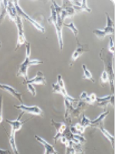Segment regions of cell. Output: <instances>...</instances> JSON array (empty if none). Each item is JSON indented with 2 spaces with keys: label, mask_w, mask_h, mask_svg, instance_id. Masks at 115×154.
<instances>
[{
  "label": "cell",
  "mask_w": 115,
  "mask_h": 154,
  "mask_svg": "<svg viewBox=\"0 0 115 154\" xmlns=\"http://www.w3.org/2000/svg\"><path fill=\"white\" fill-rule=\"evenodd\" d=\"M99 57L103 61L104 71L109 78V85L112 94L114 93V54L110 53L106 48H102L100 51Z\"/></svg>",
  "instance_id": "cell-1"
},
{
  "label": "cell",
  "mask_w": 115,
  "mask_h": 154,
  "mask_svg": "<svg viewBox=\"0 0 115 154\" xmlns=\"http://www.w3.org/2000/svg\"><path fill=\"white\" fill-rule=\"evenodd\" d=\"M107 16V25L104 29H94L93 31V33L99 39H104L106 37V35H111L114 33V23L110 19V16L108 15L107 12H106Z\"/></svg>",
  "instance_id": "cell-2"
},
{
  "label": "cell",
  "mask_w": 115,
  "mask_h": 154,
  "mask_svg": "<svg viewBox=\"0 0 115 154\" xmlns=\"http://www.w3.org/2000/svg\"><path fill=\"white\" fill-rule=\"evenodd\" d=\"M13 4H14L15 7H16V12H17V14L19 17L21 18V19H24L26 21L30 22V23H31L33 26L35 27L38 31L41 32L42 33H45V28L42 25H40V23H37V22L36 21V19H33V18L30 17L29 15L26 14V12L21 9V7L19 6V2H18V1H14V2H13Z\"/></svg>",
  "instance_id": "cell-3"
},
{
  "label": "cell",
  "mask_w": 115,
  "mask_h": 154,
  "mask_svg": "<svg viewBox=\"0 0 115 154\" xmlns=\"http://www.w3.org/2000/svg\"><path fill=\"white\" fill-rule=\"evenodd\" d=\"M77 48H76V49L74 50L73 54H72L71 58H70V68H71V67L73 66L74 63L77 61V60L80 57V56H82V55L84 54V53H86V52H89L90 51L89 46H88L87 44H81L79 42H77Z\"/></svg>",
  "instance_id": "cell-4"
},
{
  "label": "cell",
  "mask_w": 115,
  "mask_h": 154,
  "mask_svg": "<svg viewBox=\"0 0 115 154\" xmlns=\"http://www.w3.org/2000/svg\"><path fill=\"white\" fill-rule=\"evenodd\" d=\"M16 25L18 29V39H17V44H16V46L15 48V50H17L19 48L21 47L23 45L27 42L26 41V36H25L24 34V30H23V23L22 21V19L19 16H18L17 19H16Z\"/></svg>",
  "instance_id": "cell-5"
},
{
  "label": "cell",
  "mask_w": 115,
  "mask_h": 154,
  "mask_svg": "<svg viewBox=\"0 0 115 154\" xmlns=\"http://www.w3.org/2000/svg\"><path fill=\"white\" fill-rule=\"evenodd\" d=\"M15 108L18 109L19 110H21L23 113H30L33 114V115L35 116H41L43 117L44 116L43 111L42 110V109L39 107L38 106H26L24 104H21V105L16 106L14 105Z\"/></svg>",
  "instance_id": "cell-6"
},
{
  "label": "cell",
  "mask_w": 115,
  "mask_h": 154,
  "mask_svg": "<svg viewBox=\"0 0 115 154\" xmlns=\"http://www.w3.org/2000/svg\"><path fill=\"white\" fill-rule=\"evenodd\" d=\"M23 115H24V113L22 112L21 113L19 114V116H18V118L16 120H9V119H5L6 123H8L11 126V133H12L16 134V132L19 131V130H21V128L22 126H23V124H24L25 123H26L28 120H30V119H27V120L24 121V122H22L21 118L22 116H23Z\"/></svg>",
  "instance_id": "cell-7"
},
{
  "label": "cell",
  "mask_w": 115,
  "mask_h": 154,
  "mask_svg": "<svg viewBox=\"0 0 115 154\" xmlns=\"http://www.w3.org/2000/svg\"><path fill=\"white\" fill-rule=\"evenodd\" d=\"M51 123H52V126L55 127V129L56 130V136L53 137L54 142H55V144L57 143L58 140L63 137V133L65 132L66 129V125L64 123H56L53 119L51 120Z\"/></svg>",
  "instance_id": "cell-8"
},
{
  "label": "cell",
  "mask_w": 115,
  "mask_h": 154,
  "mask_svg": "<svg viewBox=\"0 0 115 154\" xmlns=\"http://www.w3.org/2000/svg\"><path fill=\"white\" fill-rule=\"evenodd\" d=\"M40 84V85H46V77L44 76L43 73L41 71H38L34 78L28 80H24L23 82V84Z\"/></svg>",
  "instance_id": "cell-9"
},
{
  "label": "cell",
  "mask_w": 115,
  "mask_h": 154,
  "mask_svg": "<svg viewBox=\"0 0 115 154\" xmlns=\"http://www.w3.org/2000/svg\"><path fill=\"white\" fill-rule=\"evenodd\" d=\"M30 58H25L24 61L20 64L17 76H23L24 80H28V69L30 66Z\"/></svg>",
  "instance_id": "cell-10"
},
{
  "label": "cell",
  "mask_w": 115,
  "mask_h": 154,
  "mask_svg": "<svg viewBox=\"0 0 115 154\" xmlns=\"http://www.w3.org/2000/svg\"><path fill=\"white\" fill-rule=\"evenodd\" d=\"M0 89L4 90V91L7 92L9 93V94L12 95L13 97L17 99L22 104H23V100H22V96H23V93H19L18 92L16 89H15L14 88L12 87V86H9V85H4V84H1L0 83Z\"/></svg>",
  "instance_id": "cell-11"
},
{
  "label": "cell",
  "mask_w": 115,
  "mask_h": 154,
  "mask_svg": "<svg viewBox=\"0 0 115 154\" xmlns=\"http://www.w3.org/2000/svg\"><path fill=\"white\" fill-rule=\"evenodd\" d=\"M34 137H35L36 140H37L40 143L42 144V145L43 146L44 148H45V152H44V154H59L57 152V151L55 149L53 146L50 145L49 143L46 142V141L44 139H43L42 137H39L37 135H35Z\"/></svg>",
  "instance_id": "cell-12"
},
{
  "label": "cell",
  "mask_w": 115,
  "mask_h": 154,
  "mask_svg": "<svg viewBox=\"0 0 115 154\" xmlns=\"http://www.w3.org/2000/svg\"><path fill=\"white\" fill-rule=\"evenodd\" d=\"M88 104L86 103L84 101H80L79 100L78 102V106L76 109H73V111L71 113V119L72 118H77L79 116L81 113L84 112V111L87 109V108L88 107Z\"/></svg>",
  "instance_id": "cell-13"
},
{
  "label": "cell",
  "mask_w": 115,
  "mask_h": 154,
  "mask_svg": "<svg viewBox=\"0 0 115 154\" xmlns=\"http://www.w3.org/2000/svg\"><path fill=\"white\" fill-rule=\"evenodd\" d=\"M7 14L9 15V17L10 19V21L13 22V23H16V19L18 18V14L17 12H16V7H15L13 2H10V1H8L7 2Z\"/></svg>",
  "instance_id": "cell-14"
},
{
  "label": "cell",
  "mask_w": 115,
  "mask_h": 154,
  "mask_svg": "<svg viewBox=\"0 0 115 154\" xmlns=\"http://www.w3.org/2000/svg\"><path fill=\"white\" fill-rule=\"evenodd\" d=\"M65 105V114L64 117L66 121H68L69 123H71V113L73 111L74 108L73 106V103L67 100H64Z\"/></svg>",
  "instance_id": "cell-15"
},
{
  "label": "cell",
  "mask_w": 115,
  "mask_h": 154,
  "mask_svg": "<svg viewBox=\"0 0 115 154\" xmlns=\"http://www.w3.org/2000/svg\"><path fill=\"white\" fill-rule=\"evenodd\" d=\"M109 112H110L109 111L106 110L105 112H104L103 113H101L97 119H94V120H91V126H92V127H97L99 125L103 124L104 120L105 118L107 116Z\"/></svg>",
  "instance_id": "cell-16"
},
{
  "label": "cell",
  "mask_w": 115,
  "mask_h": 154,
  "mask_svg": "<svg viewBox=\"0 0 115 154\" xmlns=\"http://www.w3.org/2000/svg\"><path fill=\"white\" fill-rule=\"evenodd\" d=\"M7 2L8 1H0V25L3 23L7 14Z\"/></svg>",
  "instance_id": "cell-17"
},
{
  "label": "cell",
  "mask_w": 115,
  "mask_h": 154,
  "mask_svg": "<svg viewBox=\"0 0 115 154\" xmlns=\"http://www.w3.org/2000/svg\"><path fill=\"white\" fill-rule=\"evenodd\" d=\"M97 128H98V129H99L100 131L102 133V134H103L104 136V137H106V138L109 141H110V143H111V145H112V147H113V148H114V137H113V136H112L111 134H110V133H109L107 130H105L104 128L103 124L99 125V126H98Z\"/></svg>",
  "instance_id": "cell-18"
},
{
  "label": "cell",
  "mask_w": 115,
  "mask_h": 154,
  "mask_svg": "<svg viewBox=\"0 0 115 154\" xmlns=\"http://www.w3.org/2000/svg\"><path fill=\"white\" fill-rule=\"evenodd\" d=\"M55 29H56V35H57V38H58V42H59V49L62 50L63 48V34H62V29L63 26H59L57 24L54 26Z\"/></svg>",
  "instance_id": "cell-19"
},
{
  "label": "cell",
  "mask_w": 115,
  "mask_h": 154,
  "mask_svg": "<svg viewBox=\"0 0 115 154\" xmlns=\"http://www.w3.org/2000/svg\"><path fill=\"white\" fill-rule=\"evenodd\" d=\"M16 134L14 133H10V135H9V144H10L11 149H12V152H14V154H19V151H18L17 145H16Z\"/></svg>",
  "instance_id": "cell-20"
},
{
  "label": "cell",
  "mask_w": 115,
  "mask_h": 154,
  "mask_svg": "<svg viewBox=\"0 0 115 154\" xmlns=\"http://www.w3.org/2000/svg\"><path fill=\"white\" fill-rule=\"evenodd\" d=\"M51 15L50 16L49 19H48V22L51 24H53V26L57 24V15H56V9L54 8V6L53 5H51Z\"/></svg>",
  "instance_id": "cell-21"
},
{
  "label": "cell",
  "mask_w": 115,
  "mask_h": 154,
  "mask_svg": "<svg viewBox=\"0 0 115 154\" xmlns=\"http://www.w3.org/2000/svg\"><path fill=\"white\" fill-rule=\"evenodd\" d=\"M82 68L83 70H84V75L82 76L83 79H88V80H91L92 82H95V80H94V79L93 78L92 73H91V71L87 68V66H86L85 64H83Z\"/></svg>",
  "instance_id": "cell-22"
},
{
  "label": "cell",
  "mask_w": 115,
  "mask_h": 154,
  "mask_svg": "<svg viewBox=\"0 0 115 154\" xmlns=\"http://www.w3.org/2000/svg\"><path fill=\"white\" fill-rule=\"evenodd\" d=\"M63 27H66V28H68L69 29H70L73 34H74V35H75V37H76V40H77V42H79L78 38H77V35H78L79 30L77 29V27L75 26V25H74L73 22H71V23H69V24L63 23Z\"/></svg>",
  "instance_id": "cell-23"
},
{
  "label": "cell",
  "mask_w": 115,
  "mask_h": 154,
  "mask_svg": "<svg viewBox=\"0 0 115 154\" xmlns=\"http://www.w3.org/2000/svg\"><path fill=\"white\" fill-rule=\"evenodd\" d=\"M99 82L102 87H104L105 85H106V83L109 82V78H108L107 74V72H105L104 70L103 72H102V74H101V77H100Z\"/></svg>",
  "instance_id": "cell-24"
},
{
  "label": "cell",
  "mask_w": 115,
  "mask_h": 154,
  "mask_svg": "<svg viewBox=\"0 0 115 154\" xmlns=\"http://www.w3.org/2000/svg\"><path fill=\"white\" fill-rule=\"evenodd\" d=\"M80 125L83 126L84 127L87 128L88 126H91V120L87 118L85 116V114H82V119H81V121H80Z\"/></svg>",
  "instance_id": "cell-25"
},
{
  "label": "cell",
  "mask_w": 115,
  "mask_h": 154,
  "mask_svg": "<svg viewBox=\"0 0 115 154\" xmlns=\"http://www.w3.org/2000/svg\"><path fill=\"white\" fill-rule=\"evenodd\" d=\"M97 97V96H96L95 93H91V95H89V96H87V98L86 99L84 102H85L86 103H87L88 105H89V104H94V103L96 102Z\"/></svg>",
  "instance_id": "cell-26"
},
{
  "label": "cell",
  "mask_w": 115,
  "mask_h": 154,
  "mask_svg": "<svg viewBox=\"0 0 115 154\" xmlns=\"http://www.w3.org/2000/svg\"><path fill=\"white\" fill-rule=\"evenodd\" d=\"M66 154H77V152L73 146V143L70 141L66 146Z\"/></svg>",
  "instance_id": "cell-27"
},
{
  "label": "cell",
  "mask_w": 115,
  "mask_h": 154,
  "mask_svg": "<svg viewBox=\"0 0 115 154\" xmlns=\"http://www.w3.org/2000/svg\"><path fill=\"white\" fill-rule=\"evenodd\" d=\"M74 126V128L76 129V130H77V133H78L79 135H82V134H84V133H85L86 128L84 127L83 126H81L80 123H77L75 126Z\"/></svg>",
  "instance_id": "cell-28"
},
{
  "label": "cell",
  "mask_w": 115,
  "mask_h": 154,
  "mask_svg": "<svg viewBox=\"0 0 115 154\" xmlns=\"http://www.w3.org/2000/svg\"><path fill=\"white\" fill-rule=\"evenodd\" d=\"M26 87H27V90L31 93L32 96H36V95H37V90H36V88L34 86V85L29 83V84H26Z\"/></svg>",
  "instance_id": "cell-29"
},
{
  "label": "cell",
  "mask_w": 115,
  "mask_h": 154,
  "mask_svg": "<svg viewBox=\"0 0 115 154\" xmlns=\"http://www.w3.org/2000/svg\"><path fill=\"white\" fill-rule=\"evenodd\" d=\"M80 8H81V10L83 11H85V12H91V9L88 7V5H87V1H82L81 2V5H80Z\"/></svg>",
  "instance_id": "cell-30"
},
{
  "label": "cell",
  "mask_w": 115,
  "mask_h": 154,
  "mask_svg": "<svg viewBox=\"0 0 115 154\" xmlns=\"http://www.w3.org/2000/svg\"><path fill=\"white\" fill-rule=\"evenodd\" d=\"M110 53L114 54V44H113V39L112 37H110V41H109V46L107 49Z\"/></svg>",
  "instance_id": "cell-31"
},
{
  "label": "cell",
  "mask_w": 115,
  "mask_h": 154,
  "mask_svg": "<svg viewBox=\"0 0 115 154\" xmlns=\"http://www.w3.org/2000/svg\"><path fill=\"white\" fill-rule=\"evenodd\" d=\"M58 84V86H59L60 88H62V89H66V87H65V83L64 82H63V78H62V75H60V74H59L57 76V82H56Z\"/></svg>",
  "instance_id": "cell-32"
},
{
  "label": "cell",
  "mask_w": 115,
  "mask_h": 154,
  "mask_svg": "<svg viewBox=\"0 0 115 154\" xmlns=\"http://www.w3.org/2000/svg\"><path fill=\"white\" fill-rule=\"evenodd\" d=\"M25 45H26V57L30 58V55H31V44H30V42H27Z\"/></svg>",
  "instance_id": "cell-33"
},
{
  "label": "cell",
  "mask_w": 115,
  "mask_h": 154,
  "mask_svg": "<svg viewBox=\"0 0 115 154\" xmlns=\"http://www.w3.org/2000/svg\"><path fill=\"white\" fill-rule=\"evenodd\" d=\"M52 88H53V93H60V89H61V88L58 86L57 83H55V84H54V83H53Z\"/></svg>",
  "instance_id": "cell-34"
},
{
  "label": "cell",
  "mask_w": 115,
  "mask_h": 154,
  "mask_svg": "<svg viewBox=\"0 0 115 154\" xmlns=\"http://www.w3.org/2000/svg\"><path fill=\"white\" fill-rule=\"evenodd\" d=\"M3 120L2 117V96L0 95V123Z\"/></svg>",
  "instance_id": "cell-35"
},
{
  "label": "cell",
  "mask_w": 115,
  "mask_h": 154,
  "mask_svg": "<svg viewBox=\"0 0 115 154\" xmlns=\"http://www.w3.org/2000/svg\"><path fill=\"white\" fill-rule=\"evenodd\" d=\"M112 95H113V94H112ZM112 95H110V96H104V97H101V98H98V97H97L96 102H97V103H101V102L107 101V100H110V98H111Z\"/></svg>",
  "instance_id": "cell-36"
},
{
  "label": "cell",
  "mask_w": 115,
  "mask_h": 154,
  "mask_svg": "<svg viewBox=\"0 0 115 154\" xmlns=\"http://www.w3.org/2000/svg\"><path fill=\"white\" fill-rule=\"evenodd\" d=\"M43 62L40 61V60H30V66L40 65V64H43Z\"/></svg>",
  "instance_id": "cell-37"
},
{
  "label": "cell",
  "mask_w": 115,
  "mask_h": 154,
  "mask_svg": "<svg viewBox=\"0 0 115 154\" xmlns=\"http://www.w3.org/2000/svg\"><path fill=\"white\" fill-rule=\"evenodd\" d=\"M87 96H88V94H87V92H83V93L80 94L79 100H80V101H84V100L87 98Z\"/></svg>",
  "instance_id": "cell-38"
},
{
  "label": "cell",
  "mask_w": 115,
  "mask_h": 154,
  "mask_svg": "<svg viewBox=\"0 0 115 154\" xmlns=\"http://www.w3.org/2000/svg\"><path fill=\"white\" fill-rule=\"evenodd\" d=\"M0 154H10V151L7 149H0Z\"/></svg>",
  "instance_id": "cell-39"
},
{
  "label": "cell",
  "mask_w": 115,
  "mask_h": 154,
  "mask_svg": "<svg viewBox=\"0 0 115 154\" xmlns=\"http://www.w3.org/2000/svg\"><path fill=\"white\" fill-rule=\"evenodd\" d=\"M1 46H2V42L0 41V48H1Z\"/></svg>",
  "instance_id": "cell-40"
},
{
  "label": "cell",
  "mask_w": 115,
  "mask_h": 154,
  "mask_svg": "<svg viewBox=\"0 0 115 154\" xmlns=\"http://www.w3.org/2000/svg\"><path fill=\"white\" fill-rule=\"evenodd\" d=\"M81 154H84V152H81Z\"/></svg>",
  "instance_id": "cell-41"
}]
</instances>
